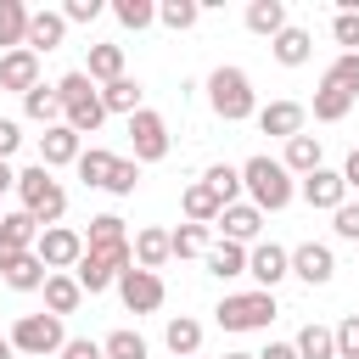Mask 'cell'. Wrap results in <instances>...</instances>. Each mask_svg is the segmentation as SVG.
Masks as SVG:
<instances>
[{
	"mask_svg": "<svg viewBox=\"0 0 359 359\" xmlns=\"http://www.w3.org/2000/svg\"><path fill=\"white\" fill-rule=\"evenodd\" d=\"M34 252H39V264H45L50 275H67V269H79V258H84V236L67 230V224H50V230H39Z\"/></svg>",
	"mask_w": 359,
	"mask_h": 359,
	"instance_id": "obj_8",
	"label": "cell"
},
{
	"mask_svg": "<svg viewBox=\"0 0 359 359\" xmlns=\"http://www.w3.org/2000/svg\"><path fill=\"white\" fill-rule=\"evenodd\" d=\"M202 180H208V185L219 191V202H224V208H236V196L247 191V185H241V168H230V163H213V168H208Z\"/></svg>",
	"mask_w": 359,
	"mask_h": 359,
	"instance_id": "obj_38",
	"label": "cell"
},
{
	"mask_svg": "<svg viewBox=\"0 0 359 359\" xmlns=\"http://www.w3.org/2000/svg\"><path fill=\"white\" fill-rule=\"evenodd\" d=\"M219 230H224V241L247 247V241H258V230H264V213H258L252 202H236V208H224V213H219Z\"/></svg>",
	"mask_w": 359,
	"mask_h": 359,
	"instance_id": "obj_20",
	"label": "cell"
},
{
	"mask_svg": "<svg viewBox=\"0 0 359 359\" xmlns=\"http://www.w3.org/2000/svg\"><path fill=\"white\" fill-rule=\"evenodd\" d=\"M11 348L45 359V353H62V348H67V331H62L56 314H22V320L11 325Z\"/></svg>",
	"mask_w": 359,
	"mask_h": 359,
	"instance_id": "obj_7",
	"label": "cell"
},
{
	"mask_svg": "<svg viewBox=\"0 0 359 359\" xmlns=\"http://www.w3.org/2000/svg\"><path fill=\"white\" fill-rule=\"evenodd\" d=\"M320 84H337V90H348V95L359 101V56H353V50H342V56L325 67V79H320Z\"/></svg>",
	"mask_w": 359,
	"mask_h": 359,
	"instance_id": "obj_40",
	"label": "cell"
},
{
	"mask_svg": "<svg viewBox=\"0 0 359 359\" xmlns=\"http://www.w3.org/2000/svg\"><path fill=\"white\" fill-rule=\"evenodd\" d=\"M62 359H107V353H101V342H90V337H67Z\"/></svg>",
	"mask_w": 359,
	"mask_h": 359,
	"instance_id": "obj_48",
	"label": "cell"
},
{
	"mask_svg": "<svg viewBox=\"0 0 359 359\" xmlns=\"http://www.w3.org/2000/svg\"><path fill=\"white\" fill-rule=\"evenodd\" d=\"M34 241H39V219L34 213H0V258H11V252H34Z\"/></svg>",
	"mask_w": 359,
	"mask_h": 359,
	"instance_id": "obj_17",
	"label": "cell"
},
{
	"mask_svg": "<svg viewBox=\"0 0 359 359\" xmlns=\"http://www.w3.org/2000/svg\"><path fill=\"white\" fill-rule=\"evenodd\" d=\"M213 314H219L224 331H264V325L275 320V292H236V297H224Z\"/></svg>",
	"mask_w": 359,
	"mask_h": 359,
	"instance_id": "obj_6",
	"label": "cell"
},
{
	"mask_svg": "<svg viewBox=\"0 0 359 359\" xmlns=\"http://www.w3.org/2000/svg\"><path fill=\"white\" fill-rule=\"evenodd\" d=\"M348 112H353V95L348 90H337V84H320L314 90V118L320 123H342Z\"/></svg>",
	"mask_w": 359,
	"mask_h": 359,
	"instance_id": "obj_33",
	"label": "cell"
},
{
	"mask_svg": "<svg viewBox=\"0 0 359 359\" xmlns=\"http://www.w3.org/2000/svg\"><path fill=\"white\" fill-rule=\"evenodd\" d=\"M62 39H67V17H62V11H34V17H28V50H34V56H39V50H56Z\"/></svg>",
	"mask_w": 359,
	"mask_h": 359,
	"instance_id": "obj_22",
	"label": "cell"
},
{
	"mask_svg": "<svg viewBox=\"0 0 359 359\" xmlns=\"http://www.w3.org/2000/svg\"><path fill=\"white\" fill-rule=\"evenodd\" d=\"M123 269H135V247H84V258H79L73 280L95 297V292L118 286V275H123Z\"/></svg>",
	"mask_w": 359,
	"mask_h": 359,
	"instance_id": "obj_5",
	"label": "cell"
},
{
	"mask_svg": "<svg viewBox=\"0 0 359 359\" xmlns=\"http://www.w3.org/2000/svg\"><path fill=\"white\" fill-rule=\"evenodd\" d=\"M0 90H17V95H28V90H39V56L22 45V50H6L0 56Z\"/></svg>",
	"mask_w": 359,
	"mask_h": 359,
	"instance_id": "obj_14",
	"label": "cell"
},
{
	"mask_svg": "<svg viewBox=\"0 0 359 359\" xmlns=\"http://www.w3.org/2000/svg\"><path fill=\"white\" fill-rule=\"evenodd\" d=\"M280 163H286V174H297V180H309L314 168H325V163H320V135H292Z\"/></svg>",
	"mask_w": 359,
	"mask_h": 359,
	"instance_id": "obj_23",
	"label": "cell"
},
{
	"mask_svg": "<svg viewBox=\"0 0 359 359\" xmlns=\"http://www.w3.org/2000/svg\"><path fill=\"white\" fill-rule=\"evenodd\" d=\"M17 196H22V213H34V219H39V230H50V224L67 213V191L50 180V168H45V163H34V168H22V174H17Z\"/></svg>",
	"mask_w": 359,
	"mask_h": 359,
	"instance_id": "obj_3",
	"label": "cell"
},
{
	"mask_svg": "<svg viewBox=\"0 0 359 359\" xmlns=\"http://www.w3.org/2000/svg\"><path fill=\"white\" fill-rule=\"evenodd\" d=\"M129 140H135V163H163L168 157V123L151 107H140L129 118Z\"/></svg>",
	"mask_w": 359,
	"mask_h": 359,
	"instance_id": "obj_10",
	"label": "cell"
},
{
	"mask_svg": "<svg viewBox=\"0 0 359 359\" xmlns=\"http://www.w3.org/2000/svg\"><path fill=\"white\" fill-rule=\"evenodd\" d=\"M196 17H202V0H163V6H157V22L174 28V34L196 28Z\"/></svg>",
	"mask_w": 359,
	"mask_h": 359,
	"instance_id": "obj_37",
	"label": "cell"
},
{
	"mask_svg": "<svg viewBox=\"0 0 359 359\" xmlns=\"http://www.w3.org/2000/svg\"><path fill=\"white\" fill-rule=\"evenodd\" d=\"M163 342H168V353H180V359H196V348H202V320H191V314H174V320L163 325Z\"/></svg>",
	"mask_w": 359,
	"mask_h": 359,
	"instance_id": "obj_25",
	"label": "cell"
},
{
	"mask_svg": "<svg viewBox=\"0 0 359 359\" xmlns=\"http://www.w3.org/2000/svg\"><path fill=\"white\" fill-rule=\"evenodd\" d=\"M258 359H297V342H269Z\"/></svg>",
	"mask_w": 359,
	"mask_h": 359,
	"instance_id": "obj_50",
	"label": "cell"
},
{
	"mask_svg": "<svg viewBox=\"0 0 359 359\" xmlns=\"http://www.w3.org/2000/svg\"><path fill=\"white\" fill-rule=\"evenodd\" d=\"M297 191H303V202H309V208H320V213H337V208L348 202V180H342L337 168H314Z\"/></svg>",
	"mask_w": 359,
	"mask_h": 359,
	"instance_id": "obj_12",
	"label": "cell"
},
{
	"mask_svg": "<svg viewBox=\"0 0 359 359\" xmlns=\"http://www.w3.org/2000/svg\"><path fill=\"white\" fill-rule=\"evenodd\" d=\"M208 275H219V280H236V275H247V247H236V241H219V247H208Z\"/></svg>",
	"mask_w": 359,
	"mask_h": 359,
	"instance_id": "obj_32",
	"label": "cell"
},
{
	"mask_svg": "<svg viewBox=\"0 0 359 359\" xmlns=\"http://www.w3.org/2000/svg\"><path fill=\"white\" fill-rule=\"evenodd\" d=\"M241 185H247V196H252L258 213H280L297 196V185H292V174H286L280 157H247L241 163Z\"/></svg>",
	"mask_w": 359,
	"mask_h": 359,
	"instance_id": "obj_2",
	"label": "cell"
},
{
	"mask_svg": "<svg viewBox=\"0 0 359 359\" xmlns=\"http://www.w3.org/2000/svg\"><path fill=\"white\" fill-rule=\"evenodd\" d=\"M224 359H258V353H224Z\"/></svg>",
	"mask_w": 359,
	"mask_h": 359,
	"instance_id": "obj_54",
	"label": "cell"
},
{
	"mask_svg": "<svg viewBox=\"0 0 359 359\" xmlns=\"http://www.w3.org/2000/svg\"><path fill=\"white\" fill-rule=\"evenodd\" d=\"M101 11H107L101 0H67V6H62V17H67V22H95Z\"/></svg>",
	"mask_w": 359,
	"mask_h": 359,
	"instance_id": "obj_47",
	"label": "cell"
},
{
	"mask_svg": "<svg viewBox=\"0 0 359 359\" xmlns=\"http://www.w3.org/2000/svg\"><path fill=\"white\" fill-rule=\"evenodd\" d=\"M112 17H118L123 28H135V34H140V28H151V22H157V6H151V0H112Z\"/></svg>",
	"mask_w": 359,
	"mask_h": 359,
	"instance_id": "obj_41",
	"label": "cell"
},
{
	"mask_svg": "<svg viewBox=\"0 0 359 359\" xmlns=\"http://www.w3.org/2000/svg\"><path fill=\"white\" fill-rule=\"evenodd\" d=\"M22 112H28L34 123L56 129V123H62V95H56V84H39V90H28V95H22Z\"/></svg>",
	"mask_w": 359,
	"mask_h": 359,
	"instance_id": "obj_27",
	"label": "cell"
},
{
	"mask_svg": "<svg viewBox=\"0 0 359 359\" xmlns=\"http://www.w3.org/2000/svg\"><path fill=\"white\" fill-rule=\"evenodd\" d=\"M17 146H22V123H17V118H0V163H6Z\"/></svg>",
	"mask_w": 359,
	"mask_h": 359,
	"instance_id": "obj_49",
	"label": "cell"
},
{
	"mask_svg": "<svg viewBox=\"0 0 359 359\" xmlns=\"http://www.w3.org/2000/svg\"><path fill=\"white\" fill-rule=\"evenodd\" d=\"M337 359H359V314H348L337 325Z\"/></svg>",
	"mask_w": 359,
	"mask_h": 359,
	"instance_id": "obj_46",
	"label": "cell"
},
{
	"mask_svg": "<svg viewBox=\"0 0 359 359\" xmlns=\"http://www.w3.org/2000/svg\"><path fill=\"white\" fill-rule=\"evenodd\" d=\"M118 297H123L129 314H157L168 292H163V275H151V269H123V275H118Z\"/></svg>",
	"mask_w": 359,
	"mask_h": 359,
	"instance_id": "obj_9",
	"label": "cell"
},
{
	"mask_svg": "<svg viewBox=\"0 0 359 359\" xmlns=\"http://www.w3.org/2000/svg\"><path fill=\"white\" fill-rule=\"evenodd\" d=\"M297 359H337V331L331 325H303L297 331Z\"/></svg>",
	"mask_w": 359,
	"mask_h": 359,
	"instance_id": "obj_36",
	"label": "cell"
},
{
	"mask_svg": "<svg viewBox=\"0 0 359 359\" xmlns=\"http://www.w3.org/2000/svg\"><path fill=\"white\" fill-rule=\"evenodd\" d=\"M208 101L224 123H241V118H258V101H252V79L241 67H213L208 73Z\"/></svg>",
	"mask_w": 359,
	"mask_h": 359,
	"instance_id": "obj_4",
	"label": "cell"
},
{
	"mask_svg": "<svg viewBox=\"0 0 359 359\" xmlns=\"http://www.w3.org/2000/svg\"><path fill=\"white\" fill-rule=\"evenodd\" d=\"M247 275L258 280V292H275V286L292 275V252L275 247V241H258V247L247 252Z\"/></svg>",
	"mask_w": 359,
	"mask_h": 359,
	"instance_id": "obj_11",
	"label": "cell"
},
{
	"mask_svg": "<svg viewBox=\"0 0 359 359\" xmlns=\"http://www.w3.org/2000/svg\"><path fill=\"white\" fill-rule=\"evenodd\" d=\"M56 95H62V123H67L73 135H95V129H101L107 107H101V90H95V79H90L84 67L62 73V79H56Z\"/></svg>",
	"mask_w": 359,
	"mask_h": 359,
	"instance_id": "obj_1",
	"label": "cell"
},
{
	"mask_svg": "<svg viewBox=\"0 0 359 359\" xmlns=\"http://www.w3.org/2000/svg\"><path fill=\"white\" fill-rule=\"evenodd\" d=\"M303 107L297 101H269V107H258V129L264 135H280V140H292V135H303Z\"/></svg>",
	"mask_w": 359,
	"mask_h": 359,
	"instance_id": "obj_18",
	"label": "cell"
},
{
	"mask_svg": "<svg viewBox=\"0 0 359 359\" xmlns=\"http://www.w3.org/2000/svg\"><path fill=\"white\" fill-rule=\"evenodd\" d=\"M73 168H79V180H84V185H101V191H107V180H112L118 157H112L107 146H90V151H84V157H79Z\"/></svg>",
	"mask_w": 359,
	"mask_h": 359,
	"instance_id": "obj_34",
	"label": "cell"
},
{
	"mask_svg": "<svg viewBox=\"0 0 359 359\" xmlns=\"http://www.w3.org/2000/svg\"><path fill=\"white\" fill-rule=\"evenodd\" d=\"M342 180H348V191H359V146L348 151V163H342Z\"/></svg>",
	"mask_w": 359,
	"mask_h": 359,
	"instance_id": "obj_51",
	"label": "cell"
},
{
	"mask_svg": "<svg viewBox=\"0 0 359 359\" xmlns=\"http://www.w3.org/2000/svg\"><path fill=\"white\" fill-rule=\"evenodd\" d=\"M79 157H84V135H73L67 123H56V129L39 135V163H45V168H67V163H79Z\"/></svg>",
	"mask_w": 359,
	"mask_h": 359,
	"instance_id": "obj_15",
	"label": "cell"
},
{
	"mask_svg": "<svg viewBox=\"0 0 359 359\" xmlns=\"http://www.w3.org/2000/svg\"><path fill=\"white\" fill-rule=\"evenodd\" d=\"M28 17H34V11H28L22 0H0V45H6V50H22V45H28Z\"/></svg>",
	"mask_w": 359,
	"mask_h": 359,
	"instance_id": "obj_26",
	"label": "cell"
},
{
	"mask_svg": "<svg viewBox=\"0 0 359 359\" xmlns=\"http://www.w3.org/2000/svg\"><path fill=\"white\" fill-rule=\"evenodd\" d=\"M269 50H275V62H280V67H303V62L314 56V39H309V28L286 22V28L269 39Z\"/></svg>",
	"mask_w": 359,
	"mask_h": 359,
	"instance_id": "obj_21",
	"label": "cell"
},
{
	"mask_svg": "<svg viewBox=\"0 0 359 359\" xmlns=\"http://www.w3.org/2000/svg\"><path fill=\"white\" fill-rule=\"evenodd\" d=\"M168 241H174V258H208V224H180L168 230Z\"/></svg>",
	"mask_w": 359,
	"mask_h": 359,
	"instance_id": "obj_39",
	"label": "cell"
},
{
	"mask_svg": "<svg viewBox=\"0 0 359 359\" xmlns=\"http://www.w3.org/2000/svg\"><path fill=\"white\" fill-rule=\"evenodd\" d=\"M0 275H6L11 292H45V280H50V269L39 264V252H11V258H0Z\"/></svg>",
	"mask_w": 359,
	"mask_h": 359,
	"instance_id": "obj_16",
	"label": "cell"
},
{
	"mask_svg": "<svg viewBox=\"0 0 359 359\" xmlns=\"http://www.w3.org/2000/svg\"><path fill=\"white\" fill-rule=\"evenodd\" d=\"M84 247H129V230L118 213H95L90 230H84Z\"/></svg>",
	"mask_w": 359,
	"mask_h": 359,
	"instance_id": "obj_35",
	"label": "cell"
},
{
	"mask_svg": "<svg viewBox=\"0 0 359 359\" xmlns=\"http://www.w3.org/2000/svg\"><path fill=\"white\" fill-rule=\"evenodd\" d=\"M101 353H107V359H146V337L123 325V331H112V337L101 342Z\"/></svg>",
	"mask_w": 359,
	"mask_h": 359,
	"instance_id": "obj_42",
	"label": "cell"
},
{
	"mask_svg": "<svg viewBox=\"0 0 359 359\" xmlns=\"http://www.w3.org/2000/svg\"><path fill=\"white\" fill-rule=\"evenodd\" d=\"M331 34H337V45H348L359 56V11H337L331 17Z\"/></svg>",
	"mask_w": 359,
	"mask_h": 359,
	"instance_id": "obj_44",
	"label": "cell"
},
{
	"mask_svg": "<svg viewBox=\"0 0 359 359\" xmlns=\"http://www.w3.org/2000/svg\"><path fill=\"white\" fill-rule=\"evenodd\" d=\"M180 208H185V224H219V213H224V202H219V191H213L208 180H196V185H185V196H180Z\"/></svg>",
	"mask_w": 359,
	"mask_h": 359,
	"instance_id": "obj_19",
	"label": "cell"
},
{
	"mask_svg": "<svg viewBox=\"0 0 359 359\" xmlns=\"http://www.w3.org/2000/svg\"><path fill=\"white\" fill-rule=\"evenodd\" d=\"M292 275H297V280H309V286H325V280L337 275L331 247H325V241H303V247H292Z\"/></svg>",
	"mask_w": 359,
	"mask_h": 359,
	"instance_id": "obj_13",
	"label": "cell"
},
{
	"mask_svg": "<svg viewBox=\"0 0 359 359\" xmlns=\"http://www.w3.org/2000/svg\"><path fill=\"white\" fill-rule=\"evenodd\" d=\"M0 191H17V168L11 163H0Z\"/></svg>",
	"mask_w": 359,
	"mask_h": 359,
	"instance_id": "obj_52",
	"label": "cell"
},
{
	"mask_svg": "<svg viewBox=\"0 0 359 359\" xmlns=\"http://www.w3.org/2000/svg\"><path fill=\"white\" fill-rule=\"evenodd\" d=\"M79 303H84V286H79L73 275H50V280H45V309H50L56 320H62V314H73Z\"/></svg>",
	"mask_w": 359,
	"mask_h": 359,
	"instance_id": "obj_28",
	"label": "cell"
},
{
	"mask_svg": "<svg viewBox=\"0 0 359 359\" xmlns=\"http://www.w3.org/2000/svg\"><path fill=\"white\" fill-rule=\"evenodd\" d=\"M247 28L264 34V39H275V34L286 28V0H252V6H247Z\"/></svg>",
	"mask_w": 359,
	"mask_h": 359,
	"instance_id": "obj_29",
	"label": "cell"
},
{
	"mask_svg": "<svg viewBox=\"0 0 359 359\" xmlns=\"http://www.w3.org/2000/svg\"><path fill=\"white\" fill-rule=\"evenodd\" d=\"M168 258H174L168 230H140V236H135V269H151V275H157Z\"/></svg>",
	"mask_w": 359,
	"mask_h": 359,
	"instance_id": "obj_24",
	"label": "cell"
},
{
	"mask_svg": "<svg viewBox=\"0 0 359 359\" xmlns=\"http://www.w3.org/2000/svg\"><path fill=\"white\" fill-rule=\"evenodd\" d=\"M84 73H90V79H101V84H118V79H123V45H90Z\"/></svg>",
	"mask_w": 359,
	"mask_h": 359,
	"instance_id": "obj_30",
	"label": "cell"
},
{
	"mask_svg": "<svg viewBox=\"0 0 359 359\" xmlns=\"http://www.w3.org/2000/svg\"><path fill=\"white\" fill-rule=\"evenodd\" d=\"M135 185H140V163H135V157H118V168H112V180H107V191H112V196H135Z\"/></svg>",
	"mask_w": 359,
	"mask_h": 359,
	"instance_id": "obj_43",
	"label": "cell"
},
{
	"mask_svg": "<svg viewBox=\"0 0 359 359\" xmlns=\"http://www.w3.org/2000/svg\"><path fill=\"white\" fill-rule=\"evenodd\" d=\"M11 353H17V348H11V337H0V359H11Z\"/></svg>",
	"mask_w": 359,
	"mask_h": 359,
	"instance_id": "obj_53",
	"label": "cell"
},
{
	"mask_svg": "<svg viewBox=\"0 0 359 359\" xmlns=\"http://www.w3.org/2000/svg\"><path fill=\"white\" fill-rule=\"evenodd\" d=\"M331 230H337L342 241H359V202H342V208L331 213Z\"/></svg>",
	"mask_w": 359,
	"mask_h": 359,
	"instance_id": "obj_45",
	"label": "cell"
},
{
	"mask_svg": "<svg viewBox=\"0 0 359 359\" xmlns=\"http://www.w3.org/2000/svg\"><path fill=\"white\" fill-rule=\"evenodd\" d=\"M101 107L107 112H123V118H135L140 112V79H118V84H101Z\"/></svg>",
	"mask_w": 359,
	"mask_h": 359,
	"instance_id": "obj_31",
	"label": "cell"
}]
</instances>
